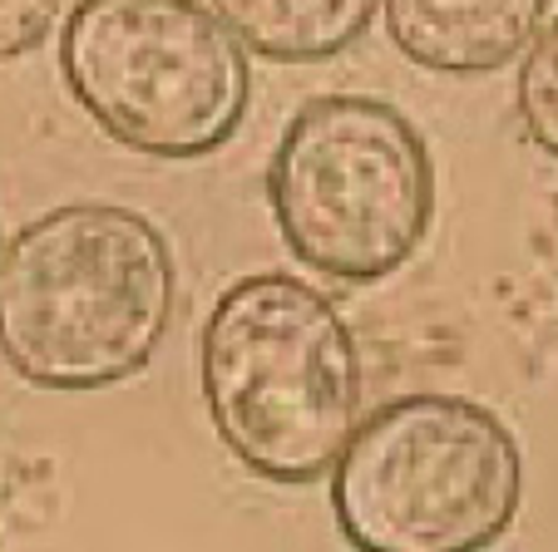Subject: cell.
Masks as SVG:
<instances>
[{
	"label": "cell",
	"mask_w": 558,
	"mask_h": 552,
	"mask_svg": "<svg viewBox=\"0 0 558 552\" xmlns=\"http://www.w3.org/2000/svg\"><path fill=\"white\" fill-rule=\"evenodd\" d=\"M70 95L144 158H208L247 114L243 40L203 0H80L60 35Z\"/></svg>",
	"instance_id": "5b68a950"
},
{
	"label": "cell",
	"mask_w": 558,
	"mask_h": 552,
	"mask_svg": "<svg viewBox=\"0 0 558 552\" xmlns=\"http://www.w3.org/2000/svg\"><path fill=\"white\" fill-rule=\"evenodd\" d=\"M173 302V252L144 212L64 203L0 252V360L54 395L119 385L158 355Z\"/></svg>",
	"instance_id": "6da1fadb"
},
{
	"label": "cell",
	"mask_w": 558,
	"mask_h": 552,
	"mask_svg": "<svg viewBox=\"0 0 558 552\" xmlns=\"http://www.w3.org/2000/svg\"><path fill=\"white\" fill-rule=\"evenodd\" d=\"M243 50L282 64H316L366 35L376 0H213Z\"/></svg>",
	"instance_id": "52a82bcc"
},
{
	"label": "cell",
	"mask_w": 558,
	"mask_h": 552,
	"mask_svg": "<svg viewBox=\"0 0 558 552\" xmlns=\"http://www.w3.org/2000/svg\"><path fill=\"white\" fill-rule=\"evenodd\" d=\"M514 105L524 119V134L558 163V15L529 40V54L514 79Z\"/></svg>",
	"instance_id": "ba28073f"
},
{
	"label": "cell",
	"mask_w": 558,
	"mask_h": 552,
	"mask_svg": "<svg viewBox=\"0 0 558 552\" xmlns=\"http://www.w3.org/2000/svg\"><path fill=\"white\" fill-rule=\"evenodd\" d=\"M524 458L505 419L460 395L380 405L331 464V513L366 552H464L509 532Z\"/></svg>",
	"instance_id": "3957f363"
},
{
	"label": "cell",
	"mask_w": 558,
	"mask_h": 552,
	"mask_svg": "<svg viewBox=\"0 0 558 552\" xmlns=\"http://www.w3.org/2000/svg\"><path fill=\"white\" fill-rule=\"evenodd\" d=\"M267 198L302 267L371 286L411 261L435 212V163L421 128L386 99L316 95L292 114Z\"/></svg>",
	"instance_id": "277c9868"
},
{
	"label": "cell",
	"mask_w": 558,
	"mask_h": 552,
	"mask_svg": "<svg viewBox=\"0 0 558 552\" xmlns=\"http://www.w3.org/2000/svg\"><path fill=\"white\" fill-rule=\"evenodd\" d=\"M64 0H0V60H21L50 40Z\"/></svg>",
	"instance_id": "9c48e42d"
},
{
	"label": "cell",
	"mask_w": 558,
	"mask_h": 552,
	"mask_svg": "<svg viewBox=\"0 0 558 552\" xmlns=\"http://www.w3.org/2000/svg\"><path fill=\"white\" fill-rule=\"evenodd\" d=\"M198 380L222 449L267 483L327 479L356 434V335L302 277L232 282L203 326Z\"/></svg>",
	"instance_id": "7a4b0ae2"
},
{
	"label": "cell",
	"mask_w": 558,
	"mask_h": 552,
	"mask_svg": "<svg viewBox=\"0 0 558 552\" xmlns=\"http://www.w3.org/2000/svg\"><path fill=\"white\" fill-rule=\"evenodd\" d=\"M386 35L411 64L454 79H480L505 64L544 25L548 0H380Z\"/></svg>",
	"instance_id": "8992f818"
}]
</instances>
